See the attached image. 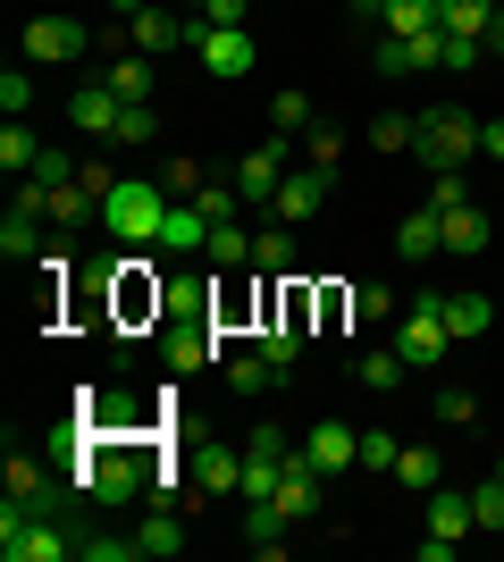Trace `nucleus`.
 I'll return each instance as SVG.
<instances>
[{
    "mask_svg": "<svg viewBox=\"0 0 504 562\" xmlns=\"http://www.w3.org/2000/svg\"><path fill=\"white\" fill-rule=\"evenodd\" d=\"M168 202H177V193L160 186V177H119V193H110V202H101V227L119 235V244H160V227H168Z\"/></svg>",
    "mask_w": 504,
    "mask_h": 562,
    "instance_id": "nucleus-1",
    "label": "nucleus"
},
{
    "mask_svg": "<svg viewBox=\"0 0 504 562\" xmlns=\"http://www.w3.org/2000/svg\"><path fill=\"white\" fill-rule=\"evenodd\" d=\"M0 554L9 562H68L76 538L59 520H43V504H18V495H9V513H0Z\"/></svg>",
    "mask_w": 504,
    "mask_h": 562,
    "instance_id": "nucleus-2",
    "label": "nucleus"
},
{
    "mask_svg": "<svg viewBox=\"0 0 504 562\" xmlns=\"http://www.w3.org/2000/svg\"><path fill=\"white\" fill-rule=\"evenodd\" d=\"M412 151H421V168H471L480 160V117L471 110H421V143H412Z\"/></svg>",
    "mask_w": 504,
    "mask_h": 562,
    "instance_id": "nucleus-3",
    "label": "nucleus"
},
{
    "mask_svg": "<svg viewBox=\"0 0 504 562\" xmlns=\"http://www.w3.org/2000/svg\"><path fill=\"white\" fill-rule=\"evenodd\" d=\"M446 345H455V328H446V294H421V303L395 319V352H404V370H437Z\"/></svg>",
    "mask_w": 504,
    "mask_h": 562,
    "instance_id": "nucleus-4",
    "label": "nucleus"
},
{
    "mask_svg": "<svg viewBox=\"0 0 504 562\" xmlns=\"http://www.w3.org/2000/svg\"><path fill=\"white\" fill-rule=\"evenodd\" d=\"M85 18H34L25 25V68H68V59H85Z\"/></svg>",
    "mask_w": 504,
    "mask_h": 562,
    "instance_id": "nucleus-5",
    "label": "nucleus"
},
{
    "mask_svg": "<svg viewBox=\"0 0 504 562\" xmlns=\"http://www.w3.org/2000/svg\"><path fill=\"white\" fill-rule=\"evenodd\" d=\"M186 479H193V495H236L244 487V446H186Z\"/></svg>",
    "mask_w": 504,
    "mask_h": 562,
    "instance_id": "nucleus-6",
    "label": "nucleus"
},
{
    "mask_svg": "<svg viewBox=\"0 0 504 562\" xmlns=\"http://www.w3.org/2000/svg\"><path fill=\"white\" fill-rule=\"evenodd\" d=\"M303 462H312L320 479L354 470V462H361V428H345V420H312V437H303Z\"/></svg>",
    "mask_w": 504,
    "mask_h": 562,
    "instance_id": "nucleus-7",
    "label": "nucleus"
},
{
    "mask_svg": "<svg viewBox=\"0 0 504 562\" xmlns=\"http://www.w3.org/2000/svg\"><path fill=\"white\" fill-rule=\"evenodd\" d=\"M320 202H328V168H287V177H278V202H269V218L303 227V218H320Z\"/></svg>",
    "mask_w": 504,
    "mask_h": 562,
    "instance_id": "nucleus-8",
    "label": "nucleus"
},
{
    "mask_svg": "<svg viewBox=\"0 0 504 562\" xmlns=\"http://www.w3.org/2000/svg\"><path fill=\"white\" fill-rule=\"evenodd\" d=\"M68 117L85 126V135H101V143H110V135H119V117H126V101L110 93V76H85V85L68 93Z\"/></svg>",
    "mask_w": 504,
    "mask_h": 562,
    "instance_id": "nucleus-9",
    "label": "nucleus"
},
{
    "mask_svg": "<svg viewBox=\"0 0 504 562\" xmlns=\"http://www.w3.org/2000/svg\"><path fill=\"white\" fill-rule=\"evenodd\" d=\"M202 25L193 18H177V9H144V18L126 25V50H152V59H168V50H186Z\"/></svg>",
    "mask_w": 504,
    "mask_h": 562,
    "instance_id": "nucleus-10",
    "label": "nucleus"
},
{
    "mask_svg": "<svg viewBox=\"0 0 504 562\" xmlns=\"http://www.w3.org/2000/svg\"><path fill=\"white\" fill-rule=\"evenodd\" d=\"M193 50H202L211 76H253V34H244V25H202Z\"/></svg>",
    "mask_w": 504,
    "mask_h": 562,
    "instance_id": "nucleus-11",
    "label": "nucleus"
},
{
    "mask_svg": "<svg viewBox=\"0 0 504 562\" xmlns=\"http://www.w3.org/2000/svg\"><path fill=\"white\" fill-rule=\"evenodd\" d=\"M320 487H328V479H320V470L303 462V453H294V462H287V479H278V495H269V504H278L287 520H312V513H320Z\"/></svg>",
    "mask_w": 504,
    "mask_h": 562,
    "instance_id": "nucleus-12",
    "label": "nucleus"
},
{
    "mask_svg": "<svg viewBox=\"0 0 504 562\" xmlns=\"http://www.w3.org/2000/svg\"><path fill=\"white\" fill-rule=\"evenodd\" d=\"M437 218H446V260H480V252H488V211H480V202L437 211Z\"/></svg>",
    "mask_w": 504,
    "mask_h": 562,
    "instance_id": "nucleus-13",
    "label": "nucleus"
},
{
    "mask_svg": "<svg viewBox=\"0 0 504 562\" xmlns=\"http://www.w3.org/2000/svg\"><path fill=\"white\" fill-rule=\"evenodd\" d=\"M202 244H211V211H202V202H168L160 252H202Z\"/></svg>",
    "mask_w": 504,
    "mask_h": 562,
    "instance_id": "nucleus-14",
    "label": "nucleus"
},
{
    "mask_svg": "<svg viewBox=\"0 0 504 562\" xmlns=\"http://www.w3.org/2000/svg\"><path fill=\"white\" fill-rule=\"evenodd\" d=\"M387 479H395V487H412V495H429V487H446V453H437V446H404Z\"/></svg>",
    "mask_w": 504,
    "mask_h": 562,
    "instance_id": "nucleus-15",
    "label": "nucleus"
},
{
    "mask_svg": "<svg viewBox=\"0 0 504 562\" xmlns=\"http://www.w3.org/2000/svg\"><path fill=\"white\" fill-rule=\"evenodd\" d=\"M395 252H404V260H437V252H446V218H437L429 202H421V211H412L404 227H395Z\"/></svg>",
    "mask_w": 504,
    "mask_h": 562,
    "instance_id": "nucleus-16",
    "label": "nucleus"
},
{
    "mask_svg": "<svg viewBox=\"0 0 504 562\" xmlns=\"http://www.w3.org/2000/svg\"><path fill=\"white\" fill-rule=\"evenodd\" d=\"M287 462L294 453H261V446H244V504H269V495H278V479H287Z\"/></svg>",
    "mask_w": 504,
    "mask_h": 562,
    "instance_id": "nucleus-17",
    "label": "nucleus"
},
{
    "mask_svg": "<svg viewBox=\"0 0 504 562\" xmlns=\"http://www.w3.org/2000/svg\"><path fill=\"white\" fill-rule=\"evenodd\" d=\"M253 269H261V278H287V269H294V227H287V218L253 227Z\"/></svg>",
    "mask_w": 504,
    "mask_h": 562,
    "instance_id": "nucleus-18",
    "label": "nucleus"
},
{
    "mask_svg": "<svg viewBox=\"0 0 504 562\" xmlns=\"http://www.w3.org/2000/svg\"><path fill=\"white\" fill-rule=\"evenodd\" d=\"M43 227H51L43 211H9V218H0V252H9V260H43L51 252Z\"/></svg>",
    "mask_w": 504,
    "mask_h": 562,
    "instance_id": "nucleus-19",
    "label": "nucleus"
},
{
    "mask_svg": "<svg viewBox=\"0 0 504 562\" xmlns=\"http://www.w3.org/2000/svg\"><path fill=\"white\" fill-rule=\"evenodd\" d=\"M446 18V0H379V34H429Z\"/></svg>",
    "mask_w": 504,
    "mask_h": 562,
    "instance_id": "nucleus-20",
    "label": "nucleus"
},
{
    "mask_svg": "<svg viewBox=\"0 0 504 562\" xmlns=\"http://www.w3.org/2000/svg\"><path fill=\"white\" fill-rule=\"evenodd\" d=\"M354 378L370 386V395H395L412 370H404V352H395V345H379V352H354Z\"/></svg>",
    "mask_w": 504,
    "mask_h": 562,
    "instance_id": "nucleus-21",
    "label": "nucleus"
},
{
    "mask_svg": "<svg viewBox=\"0 0 504 562\" xmlns=\"http://www.w3.org/2000/svg\"><path fill=\"white\" fill-rule=\"evenodd\" d=\"M211 269H253V227H236V218H211Z\"/></svg>",
    "mask_w": 504,
    "mask_h": 562,
    "instance_id": "nucleus-22",
    "label": "nucleus"
},
{
    "mask_svg": "<svg viewBox=\"0 0 504 562\" xmlns=\"http://www.w3.org/2000/svg\"><path fill=\"white\" fill-rule=\"evenodd\" d=\"M101 76H110V93H119V101H152V50H119Z\"/></svg>",
    "mask_w": 504,
    "mask_h": 562,
    "instance_id": "nucleus-23",
    "label": "nucleus"
},
{
    "mask_svg": "<svg viewBox=\"0 0 504 562\" xmlns=\"http://www.w3.org/2000/svg\"><path fill=\"white\" fill-rule=\"evenodd\" d=\"M160 361H168V370H202V361H219V328H177L160 345Z\"/></svg>",
    "mask_w": 504,
    "mask_h": 562,
    "instance_id": "nucleus-24",
    "label": "nucleus"
},
{
    "mask_svg": "<svg viewBox=\"0 0 504 562\" xmlns=\"http://www.w3.org/2000/svg\"><path fill=\"white\" fill-rule=\"evenodd\" d=\"M135 546H144V562H168V554H186V520H177V513L160 504V513H152L144 529H135Z\"/></svg>",
    "mask_w": 504,
    "mask_h": 562,
    "instance_id": "nucleus-25",
    "label": "nucleus"
},
{
    "mask_svg": "<svg viewBox=\"0 0 504 562\" xmlns=\"http://www.w3.org/2000/svg\"><path fill=\"white\" fill-rule=\"evenodd\" d=\"M429 529L437 538H471V495H455V487H429Z\"/></svg>",
    "mask_w": 504,
    "mask_h": 562,
    "instance_id": "nucleus-26",
    "label": "nucleus"
},
{
    "mask_svg": "<svg viewBox=\"0 0 504 562\" xmlns=\"http://www.w3.org/2000/svg\"><path fill=\"white\" fill-rule=\"evenodd\" d=\"M446 328L455 336H488L496 328V303H488V294H446Z\"/></svg>",
    "mask_w": 504,
    "mask_h": 562,
    "instance_id": "nucleus-27",
    "label": "nucleus"
},
{
    "mask_svg": "<svg viewBox=\"0 0 504 562\" xmlns=\"http://www.w3.org/2000/svg\"><path fill=\"white\" fill-rule=\"evenodd\" d=\"M227 386H236V395H269V386H278V361H269V352H236V361H227Z\"/></svg>",
    "mask_w": 504,
    "mask_h": 562,
    "instance_id": "nucleus-28",
    "label": "nucleus"
},
{
    "mask_svg": "<svg viewBox=\"0 0 504 562\" xmlns=\"http://www.w3.org/2000/svg\"><path fill=\"white\" fill-rule=\"evenodd\" d=\"M446 34H471V43H488V25H496V0H446Z\"/></svg>",
    "mask_w": 504,
    "mask_h": 562,
    "instance_id": "nucleus-29",
    "label": "nucleus"
},
{
    "mask_svg": "<svg viewBox=\"0 0 504 562\" xmlns=\"http://www.w3.org/2000/svg\"><path fill=\"white\" fill-rule=\"evenodd\" d=\"M370 143H379V151H412V143H421V117L412 110H379L370 117Z\"/></svg>",
    "mask_w": 504,
    "mask_h": 562,
    "instance_id": "nucleus-30",
    "label": "nucleus"
},
{
    "mask_svg": "<svg viewBox=\"0 0 504 562\" xmlns=\"http://www.w3.org/2000/svg\"><path fill=\"white\" fill-rule=\"evenodd\" d=\"M34 160H43V143L25 135V117H9V126H0V168H9V177H25Z\"/></svg>",
    "mask_w": 504,
    "mask_h": 562,
    "instance_id": "nucleus-31",
    "label": "nucleus"
},
{
    "mask_svg": "<svg viewBox=\"0 0 504 562\" xmlns=\"http://www.w3.org/2000/svg\"><path fill=\"white\" fill-rule=\"evenodd\" d=\"M303 151H312V168H328V177H336V160H345V126L312 117V126H303Z\"/></svg>",
    "mask_w": 504,
    "mask_h": 562,
    "instance_id": "nucleus-32",
    "label": "nucleus"
},
{
    "mask_svg": "<svg viewBox=\"0 0 504 562\" xmlns=\"http://www.w3.org/2000/svg\"><path fill=\"white\" fill-rule=\"evenodd\" d=\"M471 529H488V538L504 529V479H496V470H488L480 487H471Z\"/></svg>",
    "mask_w": 504,
    "mask_h": 562,
    "instance_id": "nucleus-33",
    "label": "nucleus"
},
{
    "mask_svg": "<svg viewBox=\"0 0 504 562\" xmlns=\"http://www.w3.org/2000/svg\"><path fill=\"white\" fill-rule=\"evenodd\" d=\"M354 319H361V328H395L404 311H395V294H387V285H354Z\"/></svg>",
    "mask_w": 504,
    "mask_h": 562,
    "instance_id": "nucleus-34",
    "label": "nucleus"
},
{
    "mask_svg": "<svg viewBox=\"0 0 504 562\" xmlns=\"http://www.w3.org/2000/svg\"><path fill=\"white\" fill-rule=\"evenodd\" d=\"M9 495H18V504H43V462H34V453H18V446H9Z\"/></svg>",
    "mask_w": 504,
    "mask_h": 562,
    "instance_id": "nucleus-35",
    "label": "nucleus"
},
{
    "mask_svg": "<svg viewBox=\"0 0 504 562\" xmlns=\"http://www.w3.org/2000/svg\"><path fill=\"white\" fill-rule=\"evenodd\" d=\"M471 202V168H437L429 177V211H462Z\"/></svg>",
    "mask_w": 504,
    "mask_h": 562,
    "instance_id": "nucleus-36",
    "label": "nucleus"
},
{
    "mask_svg": "<svg viewBox=\"0 0 504 562\" xmlns=\"http://www.w3.org/2000/svg\"><path fill=\"white\" fill-rule=\"evenodd\" d=\"M312 93H278V101H269V126H278V135H303V126H312Z\"/></svg>",
    "mask_w": 504,
    "mask_h": 562,
    "instance_id": "nucleus-37",
    "label": "nucleus"
},
{
    "mask_svg": "<svg viewBox=\"0 0 504 562\" xmlns=\"http://www.w3.org/2000/svg\"><path fill=\"white\" fill-rule=\"evenodd\" d=\"M261 352L278 361V370H294V361H303V328H287V319H269V328H261Z\"/></svg>",
    "mask_w": 504,
    "mask_h": 562,
    "instance_id": "nucleus-38",
    "label": "nucleus"
},
{
    "mask_svg": "<svg viewBox=\"0 0 504 562\" xmlns=\"http://www.w3.org/2000/svg\"><path fill=\"white\" fill-rule=\"evenodd\" d=\"M370 59H379V76H412V34H379Z\"/></svg>",
    "mask_w": 504,
    "mask_h": 562,
    "instance_id": "nucleus-39",
    "label": "nucleus"
},
{
    "mask_svg": "<svg viewBox=\"0 0 504 562\" xmlns=\"http://www.w3.org/2000/svg\"><path fill=\"white\" fill-rule=\"evenodd\" d=\"M76 554L85 562H144V546L135 538H76Z\"/></svg>",
    "mask_w": 504,
    "mask_h": 562,
    "instance_id": "nucleus-40",
    "label": "nucleus"
},
{
    "mask_svg": "<svg viewBox=\"0 0 504 562\" xmlns=\"http://www.w3.org/2000/svg\"><path fill=\"white\" fill-rule=\"evenodd\" d=\"M437 420H446V428H471V420H480V395H471V386H446V395H437Z\"/></svg>",
    "mask_w": 504,
    "mask_h": 562,
    "instance_id": "nucleus-41",
    "label": "nucleus"
},
{
    "mask_svg": "<svg viewBox=\"0 0 504 562\" xmlns=\"http://www.w3.org/2000/svg\"><path fill=\"white\" fill-rule=\"evenodd\" d=\"M25 177H34L43 193H59V186H76V160H68V151H43V160L25 168Z\"/></svg>",
    "mask_w": 504,
    "mask_h": 562,
    "instance_id": "nucleus-42",
    "label": "nucleus"
},
{
    "mask_svg": "<svg viewBox=\"0 0 504 562\" xmlns=\"http://www.w3.org/2000/svg\"><path fill=\"white\" fill-rule=\"evenodd\" d=\"M160 186L177 193V202H193V193L211 186V177H202V160H168V168H160Z\"/></svg>",
    "mask_w": 504,
    "mask_h": 562,
    "instance_id": "nucleus-43",
    "label": "nucleus"
},
{
    "mask_svg": "<svg viewBox=\"0 0 504 562\" xmlns=\"http://www.w3.org/2000/svg\"><path fill=\"white\" fill-rule=\"evenodd\" d=\"M76 186L93 193V202H110V193H119V168L110 160H76Z\"/></svg>",
    "mask_w": 504,
    "mask_h": 562,
    "instance_id": "nucleus-44",
    "label": "nucleus"
},
{
    "mask_svg": "<svg viewBox=\"0 0 504 562\" xmlns=\"http://www.w3.org/2000/svg\"><path fill=\"white\" fill-rule=\"evenodd\" d=\"M395 437H387V428H361V470H395Z\"/></svg>",
    "mask_w": 504,
    "mask_h": 562,
    "instance_id": "nucleus-45",
    "label": "nucleus"
},
{
    "mask_svg": "<svg viewBox=\"0 0 504 562\" xmlns=\"http://www.w3.org/2000/svg\"><path fill=\"white\" fill-rule=\"evenodd\" d=\"M25 101H34V76H25V68H0V110L25 117Z\"/></svg>",
    "mask_w": 504,
    "mask_h": 562,
    "instance_id": "nucleus-46",
    "label": "nucleus"
},
{
    "mask_svg": "<svg viewBox=\"0 0 504 562\" xmlns=\"http://www.w3.org/2000/svg\"><path fill=\"white\" fill-rule=\"evenodd\" d=\"M160 126H152V101H126V117H119V135L110 143H152Z\"/></svg>",
    "mask_w": 504,
    "mask_h": 562,
    "instance_id": "nucleus-47",
    "label": "nucleus"
},
{
    "mask_svg": "<svg viewBox=\"0 0 504 562\" xmlns=\"http://www.w3.org/2000/svg\"><path fill=\"white\" fill-rule=\"evenodd\" d=\"M244 9H253V0H193V18H202V25H244Z\"/></svg>",
    "mask_w": 504,
    "mask_h": 562,
    "instance_id": "nucleus-48",
    "label": "nucleus"
},
{
    "mask_svg": "<svg viewBox=\"0 0 504 562\" xmlns=\"http://www.w3.org/2000/svg\"><path fill=\"white\" fill-rule=\"evenodd\" d=\"M480 160H504V117H480Z\"/></svg>",
    "mask_w": 504,
    "mask_h": 562,
    "instance_id": "nucleus-49",
    "label": "nucleus"
},
{
    "mask_svg": "<svg viewBox=\"0 0 504 562\" xmlns=\"http://www.w3.org/2000/svg\"><path fill=\"white\" fill-rule=\"evenodd\" d=\"M144 9H152V0H110V18H119V25H135Z\"/></svg>",
    "mask_w": 504,
    "mask_h": 562,
    "instance_id": "nucleus-50",
    "label": "nucleus"
},
{
    "mask_svg": "<svg viewBox=\"0 0 504 562\" xmlns=\"http://www.w3.org/2000/svg\"><path fill=\"white\" fill-rule=\"evenodd\" d=\"M488 59L504 68V9H496V25H488Z\"/></svg>",
    "mask_w": 504,
    "mask_h": 562,
    "instance_id": "nucleus-51",
    "label": "nucleus"
},
{
    "mask_svg": "<svg viewBox=\"0 0 504 562\" xmlns=\"http://www.w3.org/2000/svg\"><path fill=\"white\" fill-rule=\"evenodd\" d=\"M354 18H370V25H379V0H354Z\"/></svg>",
    "mask_w": 504,
    "mask_h": 562,
    "instance_id": "nucleus-52",
    "label": "nucleus"
},
{
    "mask_svg": "<svg viewBox=\"0 0 504 562\" xmlns=\"http://www.w3.org/2000/svg\"><path fill=\"white\" fill-rule=\"evenodd\" d=\"M496 479H504V453H496Z\"/></svg>",
    "mask_w": 504,
    "mask_h": 562,
    "instance_id": "nucleus-53",
    "label": "nucleus"
}]
</instances>
